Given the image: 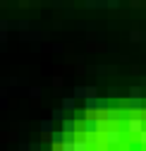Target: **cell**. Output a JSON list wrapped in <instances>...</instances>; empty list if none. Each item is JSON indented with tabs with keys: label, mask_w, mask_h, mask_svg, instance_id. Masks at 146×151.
<instances>
[{
	"label": "cell",
	"mask_w": 146,
	"mask_h": 151,
	"mask_svg": "<svg viewBox=\"0 0 146 151\" xmlns=\"http://www.w3.org/2000/svg\"><path fill=\"white\" fill-rule=\"evenodd\" d=\"M103 142H105L108 146L120 144V142H122V132H120V129H108V132H103Z\"/></svg>",
	"instance_id": "1"
},
{
	"label": "cell",
	"mask_w": 146,
	"mask_h": 151,
	"mask_svg": "<svg viewBox=\"0 0 146 151\" xmlns=\"http://www.w3.org/2000/svg\"><path fill=\"white\" fill-rule=\"evenodd\" d=\"M141 129H144V120H141V118H137V115H134V118L127 120V132H130V134H134V137H137Z\"/></svg>",
	"instance_id": "2"
},
{
	"label": "cell",
	"mask_w": 146,
	"mask_h": 151,
	"mask_svg": "<svg viewBox=\"0 0 146 151\" xmlns=\"http://www.w3.org/2000/svg\"><path fill=\"white\" fill-rule=\"evenodd\" d=\"M84 129L89 132V134H98V132H101V122H98L96 118H89V120L84 122Z\"/></svg>",
	"instance_id": "3"
},
{
	"label": "cell",
	"mask_w": 146,
	"mask_h": 151,
	"mask_svg": "<svg viewBox=\"0 0 146 151\" xmlns=\"http://www.w3.org/2000/svg\"><path fill=\"white\" fill-rule=\"evenodd\" d=\"M69 137H72V134H67L65 129H62V132H50V139H53L50 144H55V146H60V144H62V142H67Z\"/></svg>",
	"instance_id": "4"
},
{
	"label": "cell",
	"mask_w": 146,
	"mask_h": 151,
	"mask_svg": "<svg viewBox=\"0 0 146 151\" xmlns=\"http://www.w3.org/2000/svg\"><path fill=\"white\" fill-rule=\"evenodd\" d=\"M77 120H62V129L67 132V134H74V132H77Z\"/></svg>",
	"instance_id": "5"
},
{
	"label": "cell",
	"mask_w": 146,
	"mask_h": 151,
	"mask_svg": "<svg viewBox=\"0 0 146 151\" xmlns=\"http://www.w3.org/2000/svg\"><path fill=\"white\" fill-rule=\"evenodd\" d=\"M86 110H101V99L89 96V99H86Z\"/></svg>",
	"instance_id": "6"
},
{
	"label": "cell",
	"mask_w": 146,
	"mask_h": 151,
	"mask_svg": "<svg viewBox=\"0 0 146 151\" xmlns=\"http://www.w3.org/2000/svg\"><path fill=\"white\" fill-rule=\"evenodd\" d=\"M127 108L130 110H141V96H132L127 101Z\"/></svg>",
	"instance_id": "7"
},
{
	"label": "cell",
	"mask_w": 146,
	"mask_h": 151,
	"mask_svg": "<svg viewBox=\"0 0 146 151\" xmlns=\"http://www.w3.org/2000/svg\"><path fill=\"white\" fill-rule=\"evenodd\" d=\"M74 106H77L74 96H67V99H62V108H65V110H74Z\"/></svg>",
	"instance_id": "8"
},
{
	"label": "cell",
	"mask_w": 146,
	"mask_h": 151,
	"mask_svg": "<svg viewBox=\"0 0 146 151\" xmlns=\"http://www.w3.org/2000/svg\"><path fill=\"white\" fill-rule=\"evenodd\" d=\"M53 122H55L53 118H50V120H43V122H41V132H46V134H50V132H55V129H53Z\"/></svg>",
	"instance_id": "9"
},
{
	"label": "cell",
	"mask_w": 146,
	"mask_h": 151,
	"mask_svg": "<svg viewBox=\"0 0 146 151\" xmlns=\"http://www.w3.org/2000/svg\"><path fill=\"white\" fill-rule=\"evenodd\" d=\"M137 139H139V144H141V149L146 151V127H144V129L139 132V134H137Z\"/></svg>",
	"instance_id": "10"
},
{
	"label": "cell",
	"mask_w": 146,
	"mask_h": 151,
	"mask_svg": "<svg viewBox=\"0 0 146 151\" xmlns=\"http://www.w3.org/2000/svg\"><path fill=\"white\" fill-rule=\"evenodd\" d=\"M74 151H89V144L86 142H74Z\"/></svg>",
	"instance_id": "11"
},
{
	"label": "cell",
	"mask_w": 146,
	"mask_h": 151,
	"mask_svg": "<svg viewBox=\"0 0 146 151\" xmlns=\"http://www.w3.org/2000/svg\"><path fill=\"white\" fill-rule=\"evenodd\" d=\"M117 5H120V0H105V7L108 10H115Z\"/></svg>",
	"instance_id": "12"
},
{
	"label": "cell",
	"mask_w": 146,
	"mask_h": 151,
	"mask_svg": "<svg viewBox=\"0 0 146 151\" xmlns=\"http://www.w3.org/2000/svg\"><path fill=\"white\" fill-rule=\"evenodd\" d=\"M62 110H65V108H62ZM62 110H60V108H55V110H53V115H50V118H53V120H62Z\"/></svg>",
	"instance_id": "13"
},
{
	"label": "cell",
	"mask_w": 146,
	"mask_h": 151,
	"mask_svg": "<svg viewBox=\"0 0 146 151\" xmlns=\"http://www.w3.org/2000/svg\"><path fill=\"white\" fill-rule=\"evenodd\" d=\"M130 93H132V96H141V86H132Z\"/></svg>",
	"instance_id": "14"
},
{
	"label": "cell",
	"mask_w": 146,
	"mask_h": 151,
	"mask_svg": "<svg viewBox=\"0 0 146 151\" xmlns=\"http://www.w3.org/2000/svg\"><path fill=\"white\" fill-rule=\"evenodd\" d=\"M39 93H41V89H39V86H34V89L29 91V96H34V99H36V96H39Z\"/></svg>",
	"instance_id": "15"
},
{
	"label": "cell",
	"mask_w": 146,
	"mask_h": 151,
	"mask_svg": "<svg viewBox=\"0 0 146 151\" xmlns=\"http://www.w3.org/2000/svg\"><path fill=\"white\" fill-rule=\"evenodd\" d=\"M5 29H7V22H5V19H0V31H5Z\"/></svg>",
	"instance_id": "16"
}]
</instances>
